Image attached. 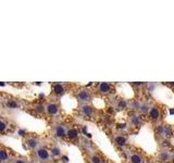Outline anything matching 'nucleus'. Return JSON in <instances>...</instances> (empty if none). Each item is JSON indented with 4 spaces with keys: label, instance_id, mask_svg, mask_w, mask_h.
I'll return each mask as SVG.
<instances>
[{
    "label": "nucleus",
    "instance_id": "6ab92c4d",
    "mask_svg": "<svg viewBox=\"0 0 174 163\" xmlns=\"http://www.w3.org/2000/svg\"><path fill=\"white\" fill-rule=\"evenodd\" d=\"M92 163H101V159L98 157V156H92Z\"/></svg>",
    "mask_w": 174,
    "mask_h": 163
},
{
    "label": "nucleus",
    "instance_id": "39448f33",
    "mask_svg": "<svg viewBox=\"0 0 174 163\" xmlns=\"http://www.w3.org/2000/svg\"><path fill=\"white\" fill-rule=\"evenodd\" d=\"M26 145L31 149H36L39 146V139L35 138V137H31V138L26 139Z\"/></svg>",
    "mask_w": 174,
    "mask_h": 163
},
{
    "label": "nucleus",
    "instance_id": "f8f14e48",
    "mask_svg": "<svg viewBox=\"0 0 174 163\" xmlns=\"http://www.w3.org/2000/svg\"><path fill=\"white\" fill-rule=\"evenodd\" d=\"M9 160V154L5 151V149H0V161L2 162H7Z\"/></svg>",
    "mask_w": 174,
    "mask_h": 163
},
{
    "label": "nucleus",
    "instance_id": "1a4fd4ad",
    "mask_svg": "<svg viewBox=\"0 0 174 163\" xmlns=\"http://www.w3.org/2000/svg\"><path fill=\"white\" fill-rule=\"evenodd\" d=\"M149 115H150V118L152 120H158L159 119V116H160V112H159V109L156 108V107H152L150 110H149Z\"/></svg>",
    "mask_w": 174,
    "mask_h": 163
},
{
    "label": "nucleus",
    "instance_id": "f3484780",
    "mask_svg": "<svg viewBox=\"0 0 174 163\" xmlns=\"http://www.w3.org/2000/svg\"><path fill=\"white\" fill-rule=\"evenodd\" d=\"M7 127H8V125L5 123L3 120H0V132L2 133V132H5L7 130Z\"/></svg>",
    "mask_w": 174,
    "mask_h": 163
},
{
    "label": "nucleus",
    "instance_id": "dca6fc26",
    "mask_svg": "<svg viewBox=\"0 0 174 163\" xmlns=\"http://www.w3.org/2000/svg\"><path fill=\"white\" fill-rule=\"evenodd\" d=\"M35 110H36L37 112H39V113H43V112L46 111V107H45L43 104H37V106L35 107Z\"/></svg>",
    "mask_w": 174,
    "mask_h": 163
},
{
    "label": "nucleus",
    "instance_id": "9d476101",
    "mask_svg": "<svg viewBox=\"0 0 174 163\" xmlns=\"http://www.w3.org/2000/svg\"><path fill=\"white\" fill-rule=\"evenodd\" d=\"M114 140H115V144L119 145V146H125L126 142H127V139L125 138L124 136H116L114 138Z\"/></svg>",
    "mask_w": 174,
    "mask_h": 163
},
{
    "label": "nucleus",
    "instance_id": "4468645a",
    "mask_svg": "<svg viewBox=\"0 0 174 163\" xmlns=\"http://www.w3.org/2000/svg\"><path fill=\"white\" fill-rule=\"evenodd\" d=\"M7 106L11 109H17L20 108V103L17 102L16 100H8V102H7Z\"/></svg>",
    "mask_w": 174,
    "mask_h": 163
},
{
    "label": "nucleus",
    "instance_id": "423d86ee",
    "mask_svg": "<svg viewBox=\"0 0 174 163\" xmlns=\"http://www.w3.org/2000/svg\"><path fill=\"white\" fill-rule=\"evenodd\" d=\"M98 90L101 94H109L111 92V85L108 83H100L98 85Z\"/></svg>",
    "mask_w": 174,
    "mask_h": 163
},
{
    "label": "nucleus",
    "instance_id": "ddd939ff",
    "mask_svg": "<svg viewBox=\"0 0 174 163\" xmlns=\"http://www.w3.org/2000/svg\"><path fill=\"white\" fill-rule=\"evenodd\" d=\"M130 162L132 163H143V159L139 154L137 153H134L130 156Z\"/></svg>",
    "mask_w": 174,
    "mask_h": 163
},
{
    "label": "nucleus",
    "instance_id": "393cba45",
    "mask_svg": "<svg viewBox=\"0 0 174 163\" xmlns=\"http://www.w3.org/2000/svg\"><path fill=\"white\" fill-rule=\"evenodd\" d=\"M170 113L173 114V113H174V110H170Z\"/></svg>",
    "mask_w": 174,
    "mask_h": 163
},
{
    "label": "nucleus",
    "instance_id": "5701e85b",
    "mask_svg": "<svg viewBox=\"0 0 174 163\" xmlns=\"http://www.w3.org/2000/svg\"><path fill=\"white\" fill-rule=\"evenodd\" d=\"M14 163H26V161H25V160H23V159H17V160L14 161Z\"/></svg>",
    "mask_w": 174,
    "mask_h": 163
},
{
    "label": "nucleus",
    "instance_id": "a211bd4d",
    "mask_svg": "<svg viewBox=\"0 0 174 163\" xmlns=\"http://www.w3.org/2000/svg\"><path fill=\"white\" fill-rule=\"evenodd\" d=\"M126 106H127V103H126V101H124V100H121L119 103H118V107H119L120 109H125L126 108Z\"/></svg>",
    "mask_w": 174,
    "mask_h": 163
},
{
    "label": "nucleus",
    "instance_id": "f257e3e1",
    "mask_svg": "<svg viewBox=\"0 0 174 163\" xmlns=\"http://www.w3.org/2000/svg\"><path fill=\"white\" fill-rule=\"evenodd\" d=\"M35 154L40 162H47L50 160V152L46 148H38L35 151Z\"/></svg>",
    "mask_w": 174,
    "mask_h": 163
},
{
    "label": "nucleus",
    "instance_id": "f03ea898",
    "mask_svg": "<svg viewBox=\"0 0 174 163\" xmlns=\"http://www.w3.org/2000/svg\"><path fill=\"white\" fill-rule=\"evenodd\" d=\"M54 135L57 136V137H60V138H63L66 136V133H68V130H66V127H65L64 125L62 124H59V125H56V127H54Z\"/></svg>",
    "mask_w": 174,
    "mask_h": 163
},
{
    "label": "nucleus",
    "instance_id": "0eeeda50",
    "mask_svg": "<svg viewBox=\"0 0 174 163\" xmlns=\"http://www.w3.org/2000/svg\"><path fill=\"white\" fill-rule=\"evenodd\" d=\"M81 111L82 113L84 114V115H86V116H92V114H94V108L90 107V106H88V104H84L81 108Z\"/></svg>",
    "mask_w": 174,
    "mask_h": 163
},
{
    "label": "nucleus",
    "instance_id": "20e7f679",
    "mask_svg": "<svg viewBox=\"0 0 174 163\" xmlns=\"http://www.w3.org/2000/svg\"><path fill=\"white\" fill-rule=\"evenodd\" d=\"M77 98H78V100H81L83 102H87L90 99V92L86 89H82L77 94Z\"/></svg>",
    "mask_w": 174,
    "mask_h": 163
},
{
    "label": "nucleus",
    "instance_id": "2eb2a0df",
    "mask_svg": "<svg viewBox=\"0 0 174 163\" xmlns=\"http://www.w3.org/2000/svg\"><path fill=\"white\" fill-rule=\"evenodd\" d=\"M51 154H52L54 158L60 157V156H61V150H60V148H58V147H54V148L51 149Z\"/></svg>",
    "mask_w": 174,
    "mask_h": 163
},
{
    "label": "nucleus",
    "instance_id": "4be33fe9",
    "mask_svg": "<svg viewBox=\"0 0 174 163\" xmlns=\"http://www.w3.org/2000/svg\"><path fill=\"white\" fill-rule=\"evenodd\" d=\"M125 127H126V123H120V124H118V128H120V130H123Z\"/></svg>",
    "mask_w": 174,
    "mask_h": 163
},
{
    "label": "nucleus",
    "instance_id": "b1692460",
    "mask_svg": "<svg viewBox=\"0 0 174 163\" xmlns=\"http://www.w3.org/2000/svg\"><path fill=\"white\" fill-rule=\"evenodd\" d=\"M19 135L25 136V132H24V130H19Z\"/></svg>",
    "mask_w": 174,
    "mask_h": 163
},
{
    "label": "nucleus",
    "instance_id": "7ed1b4c3",
    "mask_svg": "<svg viewBox=\"0 0 174 163\" xmlns=\"http://www.w3.org/2000/svg\"><path fill=\"white\" fill-rule=\"evenodd\" d=\"M46 112L50 115H56V114L59 113V106L54 102L48 103L46 106Z\"/></svg>",
    "mask_w": 174,
    "mask_h": 163
},
{
    "label": "nucleus",
    "instance_id": "9b49d317",
    "mask_svg": "<svg viewBox=\"0 0 174 163\" xmlns=\"http://www.w3.org/2000/svg\"><path fill=\"white\" fill-rule=\"evenodd\" d=\"M66 136H68L70 139H75L76 137L78 136V133H77V130H74V128H71V130H68Z\"/></svg>",
    "mask_w": 174,
    "mask_h": 163
},
{
    "label": "nucleus",
    "instance_id": "aec40b11",
    "mask_svg": "<svg viewBox=\"0 0 174 163\" xmlns=\"http://www.w3.org/2000/svg\"><path fill=\"white\" fill-rule=\"evenodd\" d=\"M132 123L134 125H139V123H141L139 118H138V116H133V118H132Z\"/></svg>",
    "mask_w": 174,
    "mask_h": 163
},
{
    "label": "nucleus",
    "instance_id": "412c9836",
    "mask_svg": "<svg viewBox=\"0 0 174 163\" xmlns=\"http://www.w3.org/2000/svg\"><path fill=\"white\" fill-rule=\"evenodd\" d=\"M161 158H162V160H164V161H168L169 154L167 153V152H162V153H161Z\"/></svg>",
    "mask_w": 174,
    "mask_h": 163
},
{
    "label": "nucleus",
    "instance_id": "6e6552de",
    "mask_svg": "<svg viewBox=\"0 0 174 163\" xmlns=\"http://www.w3.org/2000/svg\"><path fill=\"white\" fill-rule=\"evenodd\" d=\"M52 90L56 95H63L64 94V86L62 85V84H60V83H57V84H54V87H52Z\"/></svg>",
    "mask_w": 174,
    "mask_h": 163
}]
</instances>
